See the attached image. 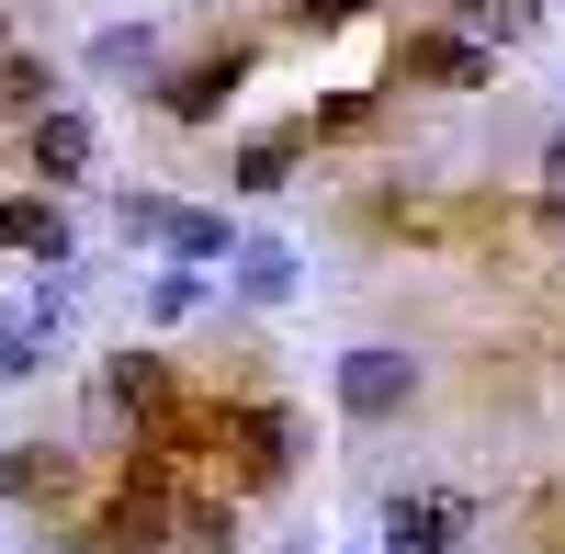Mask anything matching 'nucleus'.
Returning <instances> with one entry per match:
<instances>
[{
    "mask_svg": "<svg viewBox=\"0 0 565 554\" xmlns=\"http://www.w3.org/2000/svg\"><path fill=\"white\" fill-rule=\"evenodd\" d=\"M45 103H57V68H45L34 45H0V114H12V125H34Z\"/></svg>",
    "mask_w": 565,
    "mask_h": 554,
    "instance_id": "12",
    "label": "nucleus"
},
{
    "mask_svg": "<svg viewBox=\"0 0 565 554\" xmlns=\"http://www.w3.org/2000/svg\"><path fill=\"white\" fill-rule=\"evenodd\" d=\"M170 532H181V465L170 452H125V476L79 521V543L90 554H170Z\"/></svg>",
    "mask_w": 565,
    "mask_h": 554,
    "instance_id": "1",
    "label": "nucleus"
},
{
    "mask_svg": "<svg viewBox=\"0 0 565 554\" xmlns=\"http://www.w3.org/2000/svg\"><path fill=\"white\" fill-rule=\"evenodd\" d=\"M0 249H12V260H45V271H57V260H79V238H68L57 193H12V204H0Z\"/></svg>",
    "mask_w": 565,
    "mask_h": 554,
    "instance_id": "9",
    "label": "nucleus"
},
{
    "mask_svg": "<svg viewBox=\"0 0 565 554\" xmlns=\"http://www.w3.org/2000/svg\"><path fill=\"white\" fill-rule=\"evenodd\" d=\"M34 351H45V317H34V306H0V385H23Z\"/></svg>",
    "mask_w": 565,
    "mask_h": 554,
    "instance_id": "18",
    "label": "nucleus"
},
{
    "mask_svg": "<svg viewBox=\"0 0 565 554\" xmlns=\"http://www.w3.org/2000/svg\"><path fill=\"white\" fill-rule=\"evenodd\" d=\"M351 12H373V0H282V23H306V34H340Z\"/></svg>",
    "mask_w": 565,
    "mask_h": 554,
    "instance_id": "21",
    "label": "nucleus"
},
{
    "mask_svg": "<svg viewBox=\"0 0 565 554\" xmlns=\"http://www.w3.org/2000/svg\"><path fill=\"white\" fill-rule=\"evenodd\" d=\"M407 396H418V351H396V340L340 351V419L385 430V419H407Z\"/></svg>",
    "mask_w": 565,
    "mask_h": 554,
    "instance_id": "4",
    "label": "nucleus"
},
{
    "mask_svg": "<svg viewBox=\"0 0 565 554\" xmlns=\"http://www.w3.org/2000/svg\"><path fill=\"white\" fill-rule=\"evenodd\" d=\"M226 271H238L249 306H282V295H295V249H282V238H238V249H226Z\"/></svg>",
    "mask_w": 565,
    "mask_h": 554,
    "instance_id": "11",
    "label": "nucleus"
},
{
    "mask_svg": "<svg viewBox=\"0 0 565 554\" xmlns=\"http://www.w3.org/2000/svg\"><path fill=\"white\" fill-rule=\"evenodd\" d=\"M295 452H306V430H295V407H271V396H226V498H271L282 476H295Z\"/></svg>",
    "mask_w": 565,
    "mask_h": 554,
    "instance_id": "2",
    "label": "nucleus"
},
{
    "mask_svg": "<svg viewBox=\"0 0 565 554\" xmlns=\"http://www.w3.org/2000/svg\"><path fill=\"white\" fill-rule=\"evenodd\" d=\"M0 498H12V510H57L68 498V452L57 441H0Z\"/></svg>",
    "mask_w": 565,
    "mask_h": 554,
    "instance_id": "10",
    "label": "nucleus"
},
{
    "mask_svg": "<svg viewBox=\"0 0 565 554\" xmlns=\"http://www.w3.org/2000/svg\"><path fill=\"white\" fill-rule=\"evenodd\" d=\"M90 68H103V79H148L159 68V23H103V34H90Z\"/></svg>",
    "mask_w": 565,
    "mask_h": 554,
    "instance_id": "16",
    "label": "nucleus"
},
{
    "mask_svg": "<svg viewBox=\"0 0 565 554\" xmlns=\"http://www.w3.org/2000/svg\"><path fill=\"white\" fill-rule=\"evenodd\" d=\"M373 114H385L373 90H328V103L306 114V136H373Z\"/></svg>",
    "mask_w": 565,
    "mask_h": 554,
    "instance_id": "19",
    "label": "nucleus"
},
{
    "mask_svg": "<svg viewBox=\"0 0 565 554\" xmlns=\"http://www.w3.org/2000/svg\"><path fill=\"white\" fill-rule=\"evenodd\" d=\"M385 79H407V90H487L498 79V45L487 34H463V23H430V34H407L396 45V68Z\"/></svg>",
    "mask_w": 565,
    "mask_h": 554,
    "instance_id": "5",
    "label": "nucleus"
},
{
    "mask_svg": "<svg viewBox=\"0 0 565 554\" xmlns=\"http://www.w3.org/2000/svg\"><path fill=\"white\" fill-rule=\"evenodd\" d=\"M385 543L396 554H463L476 543V498L463 487H396L385 498Z\"/></svg>",
    "mask_w": 565,
    "mask_h": 554,
    "instance_id": "6",
    "label": "nucleus"
},
{
    "mask_svg": "<svg viewBox=\"0 0 565 554\" xmlns=\"http://www.w3.org/2000/svg\"><path fill=\"white\" fill-rule=\"evenodd\" d=\"M317 148V136L306 125H282V136H249V148H238V193H282V181H295V159Z\"/></svg>",
    "mask_w": 565,
    "mask_h": 554,
    "instance_id": "13",
    "label": "nucleus"
},
{
    "mask_svg": "<svg viewBox=\"0 0 565 554\" xmlns=\"http://www.w3.org/2000/svg\"><path fill=\"white\" fill-rule=\"evenodd\" d=\"M193 306H204V284H193V271H159V284H148V317H159V329H181Z\"/></svg>",
    "mask_w": 565,
    "mask_h": 554,
    "instance_id": "20",
    "label": "nucleus"
},
{
    "mask_svg": "<svg viewBox=\"0 0 565 554\" xmlns=\"http://www.w3.org/2000/svg\"><path fill=\"white\" fill-rule=\"evenodd\" d=\"M170 554H238V498H181Z\"/></svg>",
    "mask_w": 565,
    "mask_h": 554,
    "instance_id": "15",
    "label": "nucleus"
},
{
    "mask_svg": "<svg viewBox=\"0 0 565 554\" xmlns=\"http://www.w3.org/2000/svg\"><path fill=\"white\" fill-rule=\"evenodd\" d=\"M159 249H170V260H226V249H238V238H226V215H204V204H181Z\"/></svg>",
    "mask_w": 565,
    "mask_h": 554,
    "instance_id": "17",
    "label": "nucleus"
},
{
    "mask_svg": "<svg viewBox=\"0 0 565 554\" xmlns=\"http://www.w3.org/2000/svg\"><path fill=\"white\" fill-rule=\"evenodd\" d=\"M441 23H463V34H487V45H521V34L543 23V0H441Z\"/></svg>",
    "mask_w": 565,
    "mask_h": 554,
    "instance_id": "14",
    "label": "nucleus"
},
{
    "mask_svg": "<svg viewBox=\"0 0 565 554\" xmlns=\"http://www.w3.org/2000/svg\"><path fill=\"white\" fill-rule=\"evenodd\" d=\"M249 79H260V45H204V57H181V68L159 79V114H170V125H215Z\"/></svg>",
    "mask_w": 565,
    "mask_h": 554,
    "instance_id": "3",
    "label": "nucleus"
},
{
    "mask_svg": "<svg viewBox=\"0 0 565 554\" xmlns=\"http://www.w3.org/2000/svg\"><path fill=\"white\" fill-rule=\"evenodd\" d=\"M0 45H12V12H0Z\"/></svg>",
    "mask_w": 565,
    "mask_h": 554,
    "instance_id": "23",
    "label": "nucleus"
},
{
    "mask_svg": "<svg viewBox=\"0 0 565 554\" xmlns=\"http://www.w3.org/2000/svg\"><path fill=\"white\" fill-rule=\"evenodd\" d=\"M543 193H554V204H565V125H554V136H543Z\"/></svg>",
    "mask_w": 565,
    "mask_h": 554,
    "instance_id": "22",
    "label": "nucleus"
},
{
    "mask_svg": "<svg viewBox=\"0 0 565 554\" xmlns=\"http://www.w3.org/2000/svg\"><path fill=\"white\" fill-rule=\"evenodd\" d=\"M170 396H181V374H170V351H148V340H125V351L103 362V419H136V430H148V419H159Z\"/></svg>",
    "mask_w": 565,
    "mask_h": 554,
    "instance_id": "7",
    "label": "nucleus"
},
{
    "mask_svg": "<svg viewBox=\"0 0 565 554\" xmlns=\"http://www.w3.org/2000/svg\"><path fill=\"white\" fill-rule=\"evenodd\" d=\"M23 136H34V170H45V193H57V181H90V159H103V136H90V114H79V103H45Z\"/></svg>",
    "mask_w": 565,
    "mask_h": 554,
    "instance_id": "8",
    "label": "nucleus"
}]
</instances>
